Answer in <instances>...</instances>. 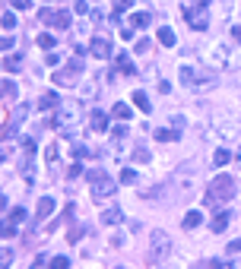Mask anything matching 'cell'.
<instances>
[{
  "label": "cell",
  "mask_w": 241,
  "mask_h": 269,
  "mask_svg": "<svg viewBox=\"0 0 241 269\" xmlns=\"http://www.w3.org/2000/svg\"><path fill=\"white\" fill-rule=\"evenodd\" d=\"M156 140L171 143V140H178V133H175V130H156Z\"/></svg>",
  "instance_id": "cb8c5ba5"
},
{
  "label": "cell",
  "mask_w": 241,
  "mask_h": 269,
  "mask_svg": "<svg viewBox=\"0 0 241 269\" xmlns=\"http://www.w3.org/2000/svg\"><path fill=\"white\" fill-rule=\"evenodd\" d=\"M51 212H54V199H51V196H41V199H38V212H35V219H38V222H45Z\"/></svg>",
  "instance_id": "30bf717a"
},
{
  "label": "cell",
  "mask_w": 241,
  "mask_h": 269,
  "mask_svg": "<svg viewBox=\"0 0 241 269\" xmlns=\"http://www.w3.org/2000/svg\"><path fill=\"white\" fill-rule=\"evenodd\" d=\"M133 159H136V162H149V152H146V149H136Z\"/></svg>",
  "instance_id": "d590c367"
},
{
  "label": "cell",
  "mask_w": 241,
  "mask_h": 269,
  "mask_svg": "<svg viewBox=\"0 0 241 269\" xmlns=\"http://www.w3.org/2000/svg\"><path fill=\"white\" fill-rule=\"evenodd\" d=\"M133 105L140 108V111H152V105H149V98H146V92H133Z\"/></svg>",
  "instance_id": "ac0fdd59"
},
{
  "label": "cell",
  "mask_w": 241,
  "mask_h": 269,
  "mask_svg": "<svg viewBox=\"0 0 241 269\" xmlns=\"http://www.w3.org/2000/svg\"><path fill=\"white\" fill-rule=\"evenodd\" d=\"M38 45H41V48H54V45H57V38H54V35H41V38H38Z\"/></svg>",
  "instance_id": "83f0119b"
},
{
  "label": "cell",
  "mask_w": 241,
  "mask_h": 269,
  "mask_svg": "<svg viewBox=\"0 0 241 269\" xmlns=\"http://www.w3.org/2000/svg\"><path fill=\"white\" fill-rule=\"evenodd\" d=\"M6 209V196H0V212H3Z\"/></svg>",
  "instance_id": "60d3db41"
},
{
  "label": "cell",
  "mask_w": 241,
  "mask_h": 269,
  "mask_svg": "<svg viewBox=\"0 0 241 269\" xmlns=\"http://www.w3.org/2000/svg\"><path fill=\"white\" fill-rule=\"evenodd\" d=\"M22 178H25V180L35 178V171H32V162H29V159H25V165H22Z\"/></svg>",
  "instance_id": "f546056e"
},
{
  "label": "cell",
  "mask_w": 241,
  "mask_h": 269,
  "mask_svg": "<svg viewBox=\"0 0 241 269\" xmlns=\"http://www.w3.org/2000/svg\"><path fill=\"white\" fill-rule=\"evenodd\" d=\"M38 108H45V111L48 108H57V95H45V98L38 101Z\"/></svg>",
  "instance_id": "484cf974"
},
{
  "label": "cell",
  "mask_w": 241,
  "mask_h": 269,
  "mask_svg": "<svg viewBox=\"0 0 241 269\" xmlns=\"http://www.w3.org/2000/svg\"><path fill=\"white\" fill-rule=\"evenodd\" d=\"M181 86H194L197 80H200V76H197V70H194V67H181Z\"/></svg>",
  "instance_id": "4fadbf2b"
},
{
  "label": "cell",
  "mask_w": 241,
  "mask_h": 269,
  "mask_svg": "<svg viewBox=\"0 0 241 269\" xmlns=\"http://www.w3.org/2000/svg\"><path fill=\"white\" fill-rule=\"evenodd\" d=\"M89 180H92V199L102 203L105 196L115 193V184H111V178H105L102 171H89Z\"/></svg>",
  "instance_id": "5b68a950"
},
{
  "label": "cell",
  "mask_w": 241,
  "mask_h": 269,
  "mask_svg": "<svg viewBox=\"0 0 241 269\" xmlns=\"http://www.w3.org/2000/svg\"><path fill=\"white\" fill-rule=\"evenodd\" d=\"M159 45H165V48H175V32H171L168 25H162V29H159Z\"/></svg>",
  "instance_id": "9a60e30c"
},
{
  "label": "cell",
  "mask_w": 241,
  "mask_h": 269,
  "mask_svg": "<svg viewBox=\"0 0 241 269\" xmlns=\"http://www.w3.org/2000/svg\"><path fill=\"white\" fill-rule=\"evenodd\" d=\"M115 60H118V70L120 73H133V64H130V57H127V54H118Z\"/></svg>",
  "instance_id": "ffe728a7"
},
{
  "label": "cell",
  "mask_w": 241,
  "mask_h": 269,
  "mask_svg": "<svg viewBox=\"0 0 241 269\" xmlns=\"http://www.w3.org/2000/svg\"><path fill=\"white\" fill-rule=\"evenodd\" d=\"M130 6H133V0H115V19H118L120 13H127Z\"/></svg>",
  "instance_id": "603a6c76"
},
{
  "label": "cell",
  "mask_w": 241,
  "mask_h": 269,
  "mask_svg": "<svg viewBox=\"0 0 241 269\" xmlns=\"http://www.w3.org/2000/svg\"><path fill=\"white\" fill-rule=\"evenodd\" d=\"M16 228H19V222H13V219H6V222H0V238H13Z\"/></svg>",
  "instance_id": "2e32d148"
},
{
  "label": "cell",
  "mask_w": 241,
  "mask_h": 269,
  "mask_svg": "<svg viewBox=\"0 0 241 269\" xmlns=\"http://www.w3.org/2000/svg\"><path fill=\"white\" fill-rule=\"evenodd\" d=\"M0 98H6V86L3 83H0Z\"/></svg>",
  "instance_id": "b9f144b4"
},
{
  "label": "cell",
  "mask_w": 241,
  "mask_h": 269,
  "mask_svg": "<svg viewBox=\"0 0 241 269\" xmlns=\"http://www.w3.org/2000/svg\"><path fill=\"white\" fill-rule=\"evenodd\" d=\"M89 51H92V57H96V60H105L111 54V41L105 35H96V38H92V45H89Z\"/></svg>",
  "instance_id": "9c48e42d"
},
{
  "label": "cell",
  "mask_w": 241,
  "mask_h": 269,
  "mask_svg": "<svg viewBox=\"0 0 241 269\" xmlns=\"http://www.w3.org/2000/svg\"><path fill=\"white\" fill-rule=\"evenodd\" d=\"M232 162V152L229 149H219L216 155H213V165H219V168H222V165H229Z\"/></svg>",
  "instance_id": "7402d4cb"
},
{
  "label": "cell",
  "mask_w": 241,
  "mask_h": 269,
  "mask_svg": "<svg viewBox=\"0 0 241 269\" xmlns=\"http://www.w3.org/2000/svg\"><path fill=\"white\" fill-rule=\"evenodd\" d=\"M115 117H120V120H127V117H130V108H127V105H124V101H118V105H115Z\"/></svg>",
  "instance_id": "d4e9b609"
},
{
  "label": "cell",
  "mask_w": 241,
  "mask_h": 269,
  "mask_svg": "<svg viewBox=\"0 0 241 269\" xmlns=\"http://www.w3.org/2000/svg\"><path fill=\"white\" fill-rule=\"evenodd\" d=\"M73 10H76V13H80V16H83V13H89V6H86V3H83V0H76V6H73Z\"/></svg>",
  "instance_id": "ab89813d"
},
{
  "label": "cell",
  "mask_w": 241,
  "mask_h": 269,
  "mask_svg": "<svg viewBox=\"0 0 241 269\" xmlns=\"http://www.w3.org/2000/svg\"><path fill=\"white\" fill-rule=\"evenodd\" d=\"M226 225H229V212H219L216 219H213V231L222 234V231H226Z\"/></svg>",
  "instance_id": "d6986e66"
},
{
  "label": "cell",
  "mask_w": 241,
  "mask_h": 269,
  "mask_svg": "<svg viewBox=\"0 0 241 269\" xmlns=\"http://www.w3.org/2000/svg\"><path fill=\"white\" fill-rule=\"evenodd\" d=\"M80 57H83V54H80ZM80 57H73L64 70L54 73V83H57V86H73L76 80H80V73H83V60H80Z\"/></svg>",
  "instance_id": "8992f818"
},
{
  "label": "cell",
  "mask_w": 241,
  "mask_h": 269,
  "mask_svg": "<svg viewBox=\"0 0 241 269\" xmlns=\"http://www.w3.org/2000/svg\"><path fill=\"white\" fill-rule=\"evenodd\" d=\"M181 13H184L187 22H191V29L206 32V25H210V16H206V0H187V3L181 6Z\"/></svg>",
  "instance_id": "3957f363"
},
{
  "label": "cell",
  "mask_w": 241,
  "mask_h": 269,
  "mask_svg": "<svg viewBox=\"0 0 241 269\" xmlns=\"http://www.w3.org/2000/svg\"><path fill=\"white\" fill-rule=\"evenodd\" d=\"M10 3L16 6V10H29V0H10Z\"/></svg>",
  "instance_id": "f35d334b"
},
{
  "label": "cell",
  "mask_w": 241,
  "mask_h": 269,
  "mask_svg": "<svg viewBox=\"0 0 241 269\" xmlns=\"http://www.w3.org/2000/svg\"><path fill=\"white\" fill-rule=\"evenodd\" d=\"M0 22H3V29H13V25H16V16H13V13H3V19H0Z\"/></svg>",
  "instance_id": "4dcf8cb0"
},
{
  "label": "cell",
  "mask_w": 241,
  "mask_h": 269,
  "mask_svg": "<svg viewBox=\"0 0 241 269\" xmlns=\"http://www.w3.org/2000/svg\"><path fill=\"white\" fill-rule=\"evenodd\" d=\"M89 124H92V130H108V114H102V111H92Z\"/></svg>",
  "instance_id": "5bb4252c"
},
{
  "label": "cell",
  "mask_w": 241,
  "mask_h": 269,
  "mask_svg": "<svg viewBox=\"0 0 241 269\" xmlns=\"http://www.w3.org/2000/svg\"><path fill=\"white\" fill-rule=\"evenodd\" d=\"M229 254H241V238L238 241H229Z\"/></svg>",
  "instance_id": "8d00e7d4"
},
{
  "label": "cell",
  "mask_w": 241,
  "mask_h": 269,
  "mask_svg": "<svg viewBox=\"0 0 241 269\" xmlns=\"http://www.w3.org/2000/svg\"><path fill=\"white\" fill-rule=\"evenodd\" d=\"M168 250H171V241L165 231H156L149 241V266H162L168 260Z\"/></svg>",
  "instance_id": "277c9868"
},
{
  "label": "cell",
  "mask_w": 241,
  "mask_h": 269,
  "mask_svg": "<svg viewBox=\"0 0 241 269\" xmlns=\"http://www.w3.org/2000/svg\"><path fill=\"white\" fill-rule=\"evenodd\" d=\"M10 219L22 225V222H25V209H13V212H10Z\"/></svg>",
  "instance_id": "d6a6232c"
},
{
  "label": "cell",
  "mask_w": 241,
  "mask_h": 269,
  "mask_svg": "<svg viewBox=\"0 0 241 269\" xmlns=\"http://www.w3.org/2000/svg\"><path fill=\"white\" fill-rule=\"evenodd\" d=\"M10 45H13V38H10V35H0V51H6Z\"/></svg>",
  "instance_id": "74e56055"
},
{
  "label": "cell",
  "mask_w": 241,
  "mask_h": 269,
  "mask_svg": "<svg viewBox=\"0 0 241 269\" xmlns=\"http://www.w3.org/2000/svg\"><path fill=\"white\" fill-rule=\"evenodd\" d=\"M3 67H6L10 73H19V70H22V57H19V54H10V57L3 60Z\"/></svg>",
  "instance_id": "e0dca14e"
},
{
  "label": "cell",
  "mask_w": 241,
  "mask_h": 269,
  "mask_svg": "<svg viewBox=\"0 0 241 269\" xmlns=\"http://www.w3.org/2000/svg\"><path fill=\"white\" fill-rule=\"evenodd\" d=\"M229 38H232V41H241V25H232V29H229Z\"/></svg>",
  "instance_id": "836d02e7"
},
{
  "label": "cell",
  "mask_w": 241,
  "mask_h": 269,
  "mask_svg": "<svg viewBox=\"0 0 241 269\" xmlns=\"http://www.w3.org/2000/svg\"><path fill=\"white\" fill-rule=\"evenodd\" d=\"M51 266H54V269H67V266H70V260H67V257H54V263H51Z\"/></svg>",
  "instance_id": "1f68e13d"
},
{
  "label": "cell",
  "mask_w": 241,
  "mask_h": 269,
  "mask_svg": "<svg viewBox=\"0 0 241 269\" xmlns=\"http://www.w3.org/2000/svg\"><path fill=\"white\" fill-rule=\"evenodd\" d=\"M226 60H229L226 45H216V48L210 51V64H213V67H226Z\"/></svg>",
  "instance_id": "8fae6325"
},
{
  "label": "cell",
  "mask_w": 241,
  "mask_h": 269,
  "mask_svg": "<svg viewBox=\"0 0 241 269\" xmlns=\"http://www.w3.org/2000/svg\"><path fill=\"white\" fill-rule=\"evenodd\" d=\"M41 19H45L48 25H54V29H67L73 16L67 13V10H57V13H48V10H41Z\"/></svg>",
  "instance_id": "52a82bcc"
},
{
  "label": "cell",
  "mask_w": 241,
  "mask_h": 269,
  "mask_svg": "<svg viewBox=\"0 0 241 269\" xmlns=\"http://www.w3.org/2000/svg\"><path fill=\"white\" fill-rule=\"evenodd\" d=\"M143 51H149V38H140V41H136V54H143Z\"/></svg>",
  "instance_id": "e575fe53"
},
{
  "label": "cell",
  "mask_w": 241,
  "mask_h": 269,
  "mask_svg": "<svg viewBox=\"0 0 241 269\" xmlns=\"http://www.w3.org/2000/svg\"><path fill=\"white\" fill-rule=\"evenodd\" d=\"M10 260H13V254L6 247H0V266H10Z\"/></svg>",
  "instance_id": "f1b7e54d"
},
{
  "label": "cell",
  "mask_w": 241,
  "mask_h": 269,
  "mask_svg": "<svg viewBox=\"0 0 241 269\" xmlns=\"http://www.w3.org/2000/svg\"><path fill=\"white\" fill-rule=\"evenodd\" d=\"M149 22H152V16H149V13H133V16H130V22H127V29L120 32V38H130L136 29H143V25H149Z\"/></svg>",
  "instance_id": "ba28073f"
},
{
  "label": "cell",
  "mask_w": 241,
  "mask_h": 269,
  "mask_svg": "<svg viewBox=\"0 0 241 269\" xmlns=\"http://www.w3.org/2000/svg\"><path fill=\"white\" fill-rule=\"evenodd\" d=\"M235 196V180H232L229 175H219L210 180V187H206V206H219L226 203V199Z\"/></svg>",
  "instance_id": "7a4b0ae2"
},
{
  "label": "cell",
  "mask_w": 241,
  "mask_h": 269,
  "mask_svg": "<svg viewBox=\"0 0 241 269\" xmlns=\"http://www.w3.org/2000/svg\"><path fill=\"white\" fill-rule=\"evenodd\" d=\"M200 222H203V212H187L184 215V228H197Z\"/></svg>",
  "instance_id": "44dd1931"
},
{
  "label": "cell",
  "mask_w": 241,
  "mask_h": 269,
  "mask_svg": "<svg viewBox=\"0 0 241 269\" xmlns=\"http://www.w3.org/2000/svg\"><path fill=\"white\" fill-rule=\"evenodd\" d=\"M102 222H105V225H120V222H124V212H120L118 206H111V209L102 212Z\"/></svg>",
  "instance_id": "7c38bea8"
},
{
  "label": "cell",
  "mask_w": 241,
  "mask_h": 269,
  "mask_svg": "<svg viewBox=\"0 0 241 269\" xmlns=\"http://www.w3.org/2000/svg\"><path fill=\"white\" fill-rule=\"evenodd\" d=\"M80 101L67 98V101H57V111L54 117H51V124H54V130H73L76 124H80Z\"/></svg>",
  "instance_id": "6da1fadb"
},
{
  "label": "cell",
  "mask_w": 241,
  "mask_h": 269,
  "mask_svg": "<svg viewBox=\"0 0 241 269\" xmlns=\"http://www.w3.org/2000/svg\"><path fill=\"white\" fill-rule=\"evenodd\" d=\"M120 180H124V184H133V180H136V171H133V168H124V171H120Z\"/></svg>",
  "instance_id": "4316f807"
},
{
  "label": "cell",
  "mask_w": 241,
  "mask_h": 269,
  "mask_svg": "<svg viewBox=\"0 0 241 269\" xmlns=\"http://www.w3.org/2000/svg\"><path fill=\"white\" fill-rule=\"evenodd\" d=\"M238 162H241V152H238Z\"/></svg>",
  "instance_id": "7bdbcfd3"
}]
</instances>
